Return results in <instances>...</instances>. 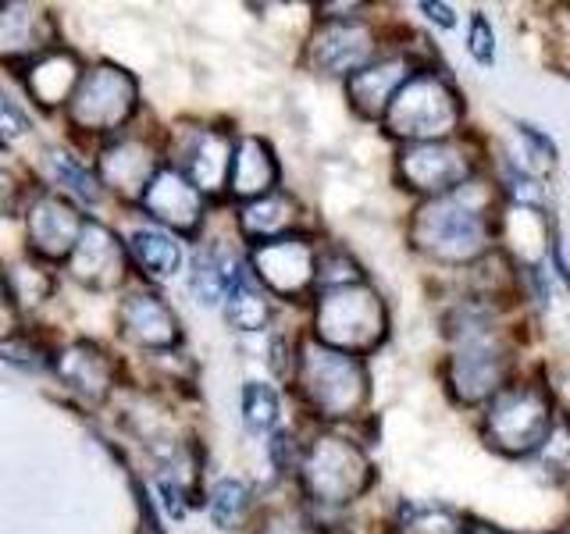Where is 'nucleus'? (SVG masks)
Listing matches in <instances>:
<instances>
[{"instance_id":"11","label":"nucleus","mask_w":570,"mask_h":534,"mask_svg":"<svg viewBox=\"0 0 570 534\" xmlns=\"http://www.w3.org/2000/svg\"><path fill=\"white\" fill-rule=\"evenodd\" d=\"M86 221L89 218H82L61 192H36L26 214V236L43 260H68L82 239Z\"/></svg>"},{"instance_id":"13","label":"nucleus","mask_w":570,"mask_h":534,"mask_svg":"<svg viewBox=\"0 0 570 534\" xmlns=\"http://www.w3.org/2000/svg\"><path fill=\"white\" fill-rule=\"evenodd\" d=\"M125 267H129V257L115 231L100 221H86L76 254L68 257V271L76 275V281L107 293L125 281Z\"/></svg>"},{"instance_id":"26","label":"nucleus","mask_w":570,"mask_h":534,"mask_svg":"<svg viewBox=\"0 0 570 534\" xmlns=\"http://www.w3.org/2000/svg\"><path fill=\"white\" fill-rule=\"evenodd\" d=\"M249 506H254V492L239 477H222L207 498V513L218 531H239L249 516Z\"/></svg>"},{"instance_id":"17","label":"nucleus","mask_w":570,"mask_h":534,"mask_svg":"<svg viewBox=\"0 0 570 534\" xmlns=\"http://www.w3.org/2000/svg\"><path fill=\"white\" fill-rule=\"evenodd\" d=\"M236 136L225 129H196V136L183 147V171L204 196H214L228 186L232 157H236Z\"/></svg>"},{"instance_id":"16","label":"nucleus","mask_w":570,"mask_h":534,"mask_svg":"<svg viewBox=\"0 0 570 534\" xmlns=\"http://www.w3.org/2000/svg\"><path fill=\"white\" fill-rule=\"evenodd\" d=\"M58 40L53 14L29 4L0 8V58L4 61H40Z\"/></svg>"},{"instance_id":"4","label":"nucleus","mask_w":570,"mask_h":534,"mask_svg":"<svg viewBox=\"0 0 570 534\" xmlns=\"http://www.w3.org/2000/svg\"><path fill=\"white\" fill-rule=\"evenodd\" d=\"M296 477L314 506L338 510L356 503L374 485V467L356 442L325 432L303 445Z\"/></svg>"},{"instance_id":"2","label":"nucleus","mask_w":570,"mask_h":534,"mask_svg":"<svg viewBox=\"0 0 570 534\" xmlns=\"http://www.w3.org/2000/svg\"><path fill=\"white\" fill-rule=\"evenodd\" d=\"M296 388L317 417L346 421L364 409L371 396V374L364 367V356H353L343 349H332L317 338L296 346Z\"/></svg>"},{"instance_id":"31","label":"nucleus","mask_w":570,"mask_h":534,"mask_svg":"<svg viewBox=\"0 0 570 534\" xmlns=\"http://www.w3.org/2000/svg\"><path fill=\"white\" fill-rule=\"evenodd\" d=\"M468 50H471V58H474L481 68H492V61H495V32H492V22H489V18L481 14V11L471 18Z\"/></svg>"},{"instance_id":"18","label":"nucleus","mask_w":570,"mask_h":534,"mask_svg":"<svg viewBox=\"0 0 570 534\" xmlns=\"http://www.w3.org/2000/svg\"><path fill=\"white\" fill-rule=\"evenodd\" d=\"M160 171L154 150L139 139H118L115 147H107L97 160V175L104 186H111L121 196L142 200V192L154 182V175Z\"/></svg>"},{"instance_id":"10","label":"nucleus","mask_w":570,"mask_h":534,"mask_svg":"<svg viewBox=\"0 0 570 534\" xmlns=\"http://www.w3.org/2000/svg\"><path fill=\"white\" fill-rule=\"evenodd\" d=\"M379 36L364 18H325L311 40V65L321 76L353 79L356 71L379 61Z\"/></svg>"},{"instance_id":"14","label":"nucleus","mask_w":570,"mask_h":534,"mask_svg":"<svg viewBox=\"0 0 570 534\" xmlns=\"http://www.w3.org/2000/svg\"><path fill=\"white\" fill-rule=\"evenodd\" d=\"M417 65L406 53H392V58H379L367 65L364 71H356L353 79H346V97L350 107L367 121H382L389 103L396 100V93L406 86V79L414 76Z\"/></svg>"},{"instance_id":"19","label":"nucleus","mask_w":570,"mask_h":534,"mask_svg":"<svg viewBox=\"0 0 570 534\" xmlns=\"http://www.w3.org/2000/svg\"><path fill=\"white\" fill-rule=\"evenodd\" d=\"M278 160L272 147L261 136H243L236 142V157H232V175H228V192L236 200H264V196L278 192Z\"/></svg>"},{"instance_id":"34","label":"nucleus","mask_w":570,"mask_h":534,"mask_svg":"<svg viewBox=\"0 0 570 534\" xmlns=\"http://www.w3.org/2000/svg\"><path fill=\"white\" fill-rule=\"evenodd\" d=\"M11 200H14V182H11V175H8V171H0V218L8 214Z\"/></svg>"},{"instance_id":"30","label":"nucleus","mask_w":570,"mask_h":534,"mask_svg":"<svg viewBox=\"0 0 570 534\" xmlns=\"http://www.w3.org/2000/svg\"><path fill=\"white\" fill-rule=\"evenodd\" d=\"M47 165H50L53 178H58L61 186H68L76 196H82V200L97 204V196H100L97 186H100V182L79 165V160H71L68 154H47Z\"/></svg>"},{"instance_id":"36","label":"nucleus","mask_w":570,"mask_h":534,"mask_svg":"<svg viewBox=\"0 0 570 534\" xmlns=\"http://www.w3.org/2000/svg\"><path fill=\"white\" fill-rule=\"evenodd\" d=\"M557 534H570V527H560V531H557Z\"/></svg>"},{"instance_id":"1","label":"nucleus","mask_w":570,"mask_h":534,"mask_svg":"<svg viewBox=\"0 0 570 534\" xmlns=\"http://www.w3.org/2000/svg\"><path fill=\"white\" fill-rule=\"evenodd\" d=\"M492 189L471 182L450 192L424 200L414 218H410V243L417 254L432 257L439 264H474L489 257L492 249Z\"/></svg>"},{"instance_id":"27","label":"nucleus","mask_w":570,"mask_h":534,"mask_svg":"<svg viewBox=\"0 0 570 534\" xmlns=\"http://www.w3.org/2000/svg\"><path fill=\"white\" fill-rule=\"evenodd\" d=\"M282 414V403H278V392L264 382H246L243 385V421L254 435L272 432L278 424Z\"/></svg>"},{"instance_id":"7","label":"nucleus","mask_w":570,"mask_h":534,"mask_svg":"<svg viewBox=\"0 0 570 534\" xmlns=\"http://www.w3.org/2000/svg\"><path fill=\"white\" fill-rule=\"evenodd\" d=\"M136 103H139V89L129 71L115 65H97L94 71L82 76L76 97L68 103V115L76 129L115 132L136 115Z\"/></svg>"},{"instance_id":"15","label":"nucleus","mask_w":570,"mask_h":534,"mask_svg":"<svg viewBox=\"0 0 570 534\" xmlns=\"http://www.w3.org/2000/svg\"><path fill=\"white\" fill-rule=\"evenodd\" d=\"M118 328L129 343L142 349H171L183 343L175 310L154 293H132L125 299L118 307Z\"/></svg>"},{"instance_id":"33","label":"nucleus","mask_w":570,"mask_h":534,"mask_svg":"<svg viewBox=\"0 0 570 534\" xmlns=\"http://www.w3.org/2000/svg\"><path fill=\"white\" fill-rule=\"evenodd\" d=\"M421 11H424L428 22H435L439 29H453V26H456V14H453L450 4H432V0H424Z\"/></svg>"},{"instance_id":"3","label":"nucleus","mask_w":570,"mask_h":534,"mask_svg":"<svg viewBox=\"0 0 570 534\" xmlns=\"http://www.w3.org/2000/svg\"><path fill=\"white\" fill-rule=\"evenodd\" d=\"M460 121H463V100L453 89V82L432 68H417L396 93V100L389 103L382 129L410 147V142L456 139Z\"/></svg>"},{"instance_id":"5","label":"nucleus","mask_w":570,"mask_h":534,"mask_svg":"<svg viewBox=\"0 0 570 534\" xmlns=\"http://www.w3.org/2000/svg\"><path fill=\"white\" fill-rule=\"evenodd\" d=\"M314 335L317 343H325L332 349L367 356L371 349H379L385 343L389 310L367 281L343 285V289H325L317 293Z\"/></svg>"},{"instance_id":"22","label":"nucleus","mask_w":570,"mask_h":534,"mask_svg":"<svg viewBox=\"0 0 570 534\" xmlns=\"http://www.w3.org/2000/svg\"><path fill=\"white\" fill-rule=\"evenodd\" d=\"M53 367H58L61 382L71 392L86 396L89 403H100L107 392H111V385H115V367H111V360H107V356L97 346H89V343L68 346L58 356V364H53Z\"/></svg>"},{"instance_id":"23","label":"nucleus","mask_w":570,"mask_h":534,"mask_svg":"<svg viewBox=\"0 0 570 534\" xmlns=\"http://www.w3.org/2000/svg\"><path fill=\"white\" fill-rule=\"evenodd\" d=\"M296 200L285 192H272L264 200H254L239 210V231L249 246H261V243H272V239H285L293 236L296 228Z\"/></svg>"},{"instance_id":"12","label":"nucleus","mask_w":570,"mask_h":534,"mask_svg":"<svg viewBox=\"0 0 570 534\" xmlns=\"http://www.w3.org/2000/svg\"><path fill=\"white\" fill-rule=\"evenodd\" d=\"M139 204L154 221L168 225L171 231H178V236H186V239H193L196 231H200L204 210H207L204 192L196 189L178 168H160Z\"/></svg>"},{"instance_id":"24","label":"nucleus","mask_w":570,"mask_h":534,"mask_svg":"<svg viewBox=\"0 0 570 534\" xmlns=\"http://www.w3.org/2000/svg\"><path fill=\"white\" fill-rule=\"evenodd\" d=\"M129 249L136 264L147 271L150 278L165 281V278H175L183 271V246H178L168 231H157V228H139L132 231L129 239Z\"/></svg>"},{"instance_id":"21","label":"nucleus","mask_w":570,"mask_h":534,"mask_svg":"<svg viewBox=\"0 0 570 534\" xmlns=\"http://www.w3.org/2000/svg\"><path fill=\"white\" fill-rule=\"evenodd\" d=\"M243 275H246L243 260L236 254H228L225 246L210 243L193 257L189 289H193L196 303H204V307H218V303H225L228 293L236 289Z\"/></svg>"},{"instance_id":"8","label":"nucleus","mask_w":570,"mask_h":534,"mask_svg":"<svg viewBox=\"0 0 570 534\" xmlns=\"http://www.w3.org/2000/svg\"><path fill=\"white\" fill-rule=\"evenodd\" d=\"M474 171H478V160L460 139L410 142L396 157L400 182H406V189H414V192H424L428 200L463 189L474 178Z\"/></svg>"},{"instance_id":"20","label":"nucleus","mask_w":570,"mask_h":534,"mask_svg":"<svg viewBox=\"0 0 570 534\" xmlns=\"http://www.w3.org/2000/svg\"><path fill=\"white\" fill-rule=\"evenodd\" d=\"M79 82H82V71H79V58L71 50H50V53H43L40 61L29 65V76H26L29 97L40 107L71 103Z\"/></svg>"},{"instance_id":"35","label":"nucleus","mask_w":570,"mask_h":534,"mask_svg":"<svg viewBox=\"0 0 570 534\" xmlns=\"http://www.w3.org/2000/svg\"><path fill=\"white\" fill-rule=\"evenodd\" d=\"M463 534H507V531L489 527V524H471V527H463Z\"/></svg>"},{"instance_id":"32","label":"nucleus","mask_w":570,"mask_h":534,"mask_svg":"<svg viewBox=\"0 0 570 534\" xmlns=\"http://www.w3.org/2000/svg\"><path fill=\"white\" fill-rule=\"evenodd\" d=\"M26 132H29L26 115L18 111L14 100H8L4 93H0V142H14V139H22Z\"/></svg>"},{"instance_id":"29","label":"nucleus","mask_w":570,"mask_h":534,"mask_svg":"<svg viewBox=\"0 0 570 534\" xmlns=\"http://www.w3.org/2000/svg\"><path fill=\"white\" fill-rule=\"evenodd\" d=\"M534 456H539L542 471L552 481H570V417L557 414V424H552L549 438L542 442V449Z\"/></svg>"},{"instance_id":"25","label":"nucleus","mask_w":570,"mask_h":534,"mask_svg":"<svg viewBox=\"0 0 570 534\" xmlns=\"http://www.w3.org/2000/svg\"><path fill=\"white\" fill-rule=\"evenodd\" d=\"M225 320L236 332H264L272 320V296L264 293V285L254 275H243L236 289L225 299Z\"/></svg>"},{"instance_id":"28","label":"nucleus","mask_w":570,"mask_h":534,"mask_svg":"<svg viewBox=\"0 0 570 534\" xmlns=\"http://www.w3.org/2000/svg\"><path fill=\"white\" fill-rule=\"evenodd\" d=\"M400 534H463V524L445 506H417L406 503L400 510Z\"/></svg>"},{"instance_id":"9","label":"nucleus","mask_w":570,"mask_h":534,"mask_svg":"<svg viewBox=\"0 0 570 534\" xmlns=\"http://www.w3.org/2000/svg\"><path fill=\"white\" fill-rule=\"evenodd\" d=\"M249 275H254L267 296L303 299L317 285V249L303 236L272 239L249 249Z\"/></svg>"},{"instance_id":"6","label":"nucleus","mask_w":570,"mask_h":534,"mask_svg":"<svg viewBox=\"0 0 570 534\" xmlns=\"http://www.w3.org/2000/svg\"><path fill=\"white\" fill-rule=\"evenodd\" d=\"M557 424L552 409V392L539 382H510L499 396L485 406L481 432L495 453L503 456H534Z\"/></svg>"}]
</instances>
